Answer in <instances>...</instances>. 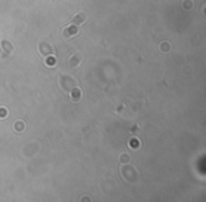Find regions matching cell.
<instances>
[{"label": "cell", "mask_w": 206, "mask_h": 202, "mask_svg": "<svg viewBox=\"0 0 206 202\" xmlns=\"http://www.w3.org/2000/svg\"><path fill=\"white\" fill-rule=\"evenodd\" d=\"M81 98H82V91L78 89V88H75V89L71 92V99L72 100H79Z\"/></svg>", "instance_id": "2"}, {"label": "cell", "mask_w": 206, "mask_h": 202, "mask_svg": "<svg viewBox=\"0 0 206 202\" xmlns=\"http://www.w3.org/2000/svg\"><path fill=\"white\" fill-rule=\"evenodd\" d=\"M7 116V109H0V119H6Z\"/></svg>", "instance_id": "5"}, {"label": "cell", "mask_w": 206, "mask_h": 202, "mask_svg": "<svg viewBox=\"0 0 206 202\" xmlns=\"http://www.w3.org/2000/svg\"><path fill=\"white\" fill-rule=\"evenodd\" d=\"M85 19H86V14L85 13H76L75 17H73V21L75 23H82V21H85Z\"/></svg>", "instance_id": "3"}, {"label": "cell", "mask_w": 206, "mask_h": 202, "mask_svg": "<svg viewBox=\"0 0 206 202\" xmlns=\"http://www.w3.org/2000/svg\"><path fill=\"white\" fill-rule=\"evenodd\" d=\"M45 64L50 65V66H54L57 62H55V58H54V57H47V58H45Z\"/></svg>", "instance_id": "4"}, {"label": "cell", "mask_w": 206, "mask_h": 202, "mask_svg": "<svg viewBox=\"0 0 206 202\" xmlns=\"http://www.w3.org/2000/svg\"><path fill=\"white\" fill-rule=\"evenodd\" d=\"M65 37H73V35H76L78 34V28L75 26H69L66 27V30L64 31Z\"/></svg>", "instance_id": "1"}]
</instances>
